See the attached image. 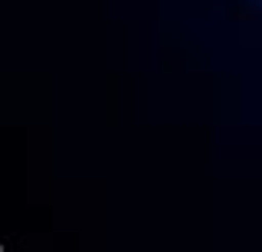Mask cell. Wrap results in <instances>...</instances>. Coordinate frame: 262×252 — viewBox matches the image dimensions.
Here are the masks:
<instances>
[]
</instances>
